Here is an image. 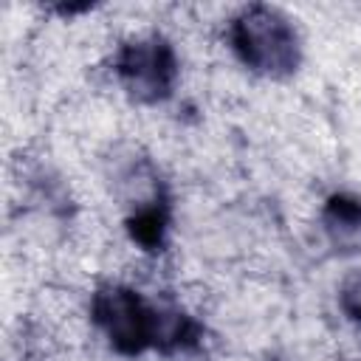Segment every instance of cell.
Returning <instances> with one entry per match:
<instances>
[{"label": "cell", "mask_w": 361, "mask_h": 361, "mask_svg": "<svg viewBox=\"0 0 361 361\" xmlns=\"http://www.w3.org/2000/svg\"><path fill=\"white\" fill-rule=\"evenodd\" d=\"M234 56L257 76L285 79L302 65V37L293 20L268 3L243 6L228 23Z\"/></svg>", "instance_id": "1"}, {"label": "cell", "mask_w": 361, "mask_h": 361, "mask_svg": "<svg viewBox=\"0 0 361 361\" xmlns=\"http://www.w3.org/2000/svg\"><path fill=\"white\" fill-rule=\"evenodd\" d=\"M338 307L350 322L361 324V271H353V274H347L341 279V285H338Z\"/></svg>", "instance_id": "6"}, {"label": "cell", "mask_w": 361, "mask_h": 361, "mask_svg": "<svg viewBox=\"0 0 361 361\" xmlns=\"http://www.w3.org/2000/svg\"><path fill=\"white\" fill-rule=\"evenodd\" d=\"M90 319L104 333L110 347L124 358H135L147 350H155L158 305L147 302L138 290L127 285H99L90 299Z\"/></svg>", "instance_id": "3"}, {"label": "cell", "mask_w": 361, "mask_h": 361, "mask_svg": "<svg viewBox=\"0 0 361 361\" xmlns=\"http://www.w3.org/2000/svg\"><path fill=\"white\" fill-rule=\"evenodd\" d=\"M169 220H172V214H169V197L164 192V195H158V197H152L147 203L133 206L130 214H127V220H124V228H127V237L138 248L155 254V251H164V245H166Z\"/></svg>", "instance_id": "4"}, {"label": "cell", "mask_w": 361, "mask_h": 361, "mask_svg": "<svg viewBox=\"0 0 361 361\" xmlns=\"http://www.w3.org/2000/svg\"><path fill=\"white\" fill-rule=\"evenodd\" d=\"M56 14H62V17H73V14H85V11H90L93 8V3H56V6H51Z\"/></svg>", "instance_id": "7"}, {"label": "cell", "mask_w": 361, "mask_h": 361, "mask_svg": "<svg viewBox=\"0 0 361 361\" xmlns=\"http://www.w3.org/2000/svg\"><path fill=\"white\" fill-rule=\"evenodd\" d=\"M113 73L135 104H161L175 93L180 65L175 45L164 34H138L118 45Z\"/></svg>", "instance_id": "2"}, {"label": "cell", "mask_w": 361, "mask_h": 361, "mask_svg": "<svg viewBox=\"0 0 361 361\" xmlns=\"http://www.w3.org/2000/svg\"><path fill=\"white\" fill-rule=\"evenodd\" d=\"M322 217L330 231L355 234V231H361V197H355L350 192H333L324 200Z\"/></svg>", "instance_id": "5"}]
</instances>
